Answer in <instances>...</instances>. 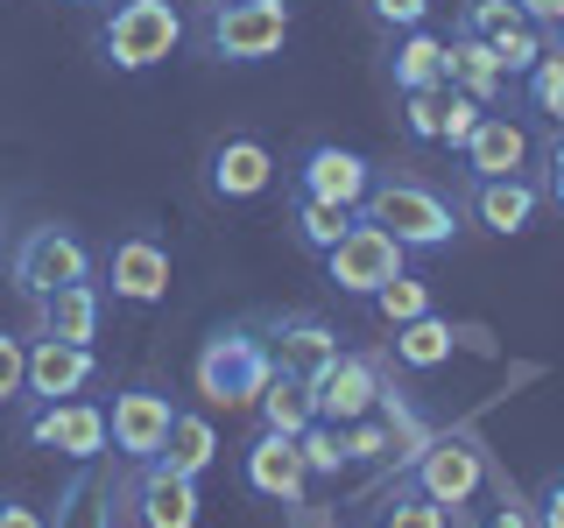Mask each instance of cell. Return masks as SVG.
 I'll list each match as a JSON object with an SVG mask.
<instances>
[{
  "label": "cell",
  "mask_w": 564,
  "mask_h": 528,
  "mask_svg": "<svg viewBox=\"0 0 564 528\" xmlns=\"http://www.w3.org/2000/svg\"><path fill=\"white\" fill-rule=\"evenodd\" d=\"M367 8V22L388 29V35H402V29H423L431 22V0H360Z\"/></svg>",
  "instance_id": "34"
},
{
  "label": "cell",
  "mask_w": 564,
  "mask_h": 528,
  "mask_svg": "<svg viewBox=\"0 0 564 528\" xmlns=\"http://www.w3.org/2000/svg\"><path fill=\"white\" fill-rule=\"evenodd\" d=\"M466 176H522L529 169V128L508 113H480V128H473L466 148Z\"/></svg>",
  "instance_id": "21"
},
{
  "label": "cell",
  "mask_w": 564,
  "mask_h": 528,
  "mask_svg": "<svg viewBox=\"0 0 564 528\" xmlns=\"http://www.w3.org/2000/svg\"><path fill=\"white\" fill-rule=\"evenodd\" d=\"M99 381V352L93 345H64V339H29V387H22V416L70 402Z\"/></svg>",
  "instance_id": "14"
},
{
  "label": "cell",
  "mask_w": 564,
  "mask_h": 528,
  "mask_svg": "<svg viewBox=\"0 0 564 528\" xmlns=\"http://www.w3.org/2000/svg\"><path fill=\"white\" fill-rule=\"evenodd\" d=\"M395 275H410V246L395 233H381V226H367V219H352V233L325 254V282L339 296H367L375 304Z\"/></svg>",
  "instance_id": "7"
},
{
  "label": "cell",
  "mask_w": 564,
  "mask_h": 528,
  "mask_svg": "<svg viewBox=\"0 0 564 528\" xmlns=\"http://www.w3.org/2000/svg\"><path fill=\"white\" fill-rule=\"evenodd\" d=\"M120 501L134 507V528H198V480H184V472L170 465H134V480Z\"/></svg>",
  "instance_id": "17"
},
{
  "label": "cell",
  "mask_w": 564,
  "mask_h": 528,
  "mask_svg": "<svg viewBox=\"0 0 564 528\" xmlns=\"http://www.w3.org/2000/svg\"><path fill=\"white\" fill-rule=\"evenodd\" d=\"M375 310L388 317V324H416V317H431V282H423V275H395L375 296Z\"/></svg>",
  "instance_id": "30"
},
{
  "label": "cell",
  "mask_w": 564,
  "mask_h": 528,
  "mask_svg": "<svg viewBox=\"0 0 564 528\" xmlns=\"http://www.w3.org/2000/svg\"><path fill=\"white\" fill-rule=\"evenodd\" d=\"M445 85H452V92H466V99H480L487 106V113H494V106H501V64H494V50L487 43H473V35H445Z\"/></svg>",
  "instance_id": "23"
},
{
  "label": "cell",
  "mask_w": 564,
  "mask_h": 528,
  "mask_svg": "<svg viewBox=\"0 0 564 528\" xmlns=\"http://www.w3.org/2000/svg\"><path fill=\"white\" fill-rule=\"evenodd\" d=\"M296 451H304L311 480H339V472L352 465V458H346V430H339V422H325V416H317L311 430L296 437Z\"/></svg>",
  "instance_id": "29"
},
{
  "label": "cell",
  "mask_w": 564,
  "mask_h": 528,
  "mask_svg": "<svg viewBox=\"0 0 564 528\" xmlns=\"http://www.w3.org/2000/svg\"><path fill=\"white\" fill-rule=\"evenodd\" d=\"M437 120H445V92H402V128H410V141H437Z\"/></svg>",
  "instance_id": "36"
},
{
  "label": "cell",
  "mask_w": 564,
  "mask_h": 528,
  "mask_svg": "<svg viewBox=\"0 0 564 528\" xmlns=\"http://www.w3.org/2000/svg\"><path fill=\"white\" fill-rule=\"evenodd\" d=\"M375 528H445V507L423 501L416 486H402V480H395V501H381Z\"/></svg>",
  "instance_id": "31"
},
{
  "label": "cell",
  "mask_w": 564,
  "mask_h": 528,
  "mask_svg": "<svg viewBox=\"0 0 564 528\" xmlns=\"http://www.w3.org/2000/svg\"><path fill=\"white\" fill-rule=\"evenodd\" d=\"M93 246H85L70 226H29L22 240L8 246V282L29 296V304H43L50 289H70V282H93Z\"/></svg>",
  "instance_id": "5"
},
{
  "label": "cell",
  "mask_w": 564,
  "mask_h": 528,
  "mask_svg": "<svg viewBox=\"0 0 564 528\" xmlns=\"http://www.w3.org/2000/svg\"><path fill=\"white\" fill-rule=\"evenodd\" d=\"M240 480L254 486L261 501H275V507H304V493H311V465H304V451H296V437L261 430L254 444L240 451Z\"/></svg>",
  "instance_id": "16"
},
{
  "label": "cell",
  "mask_w": 564,
  "mask_h": 528,
  "mask_svg": "<svg viewBox=\"0 0 564 528\" xmlns=\"http://www.w3.org/2000/svg\"><path fill=\"white\" fill-rule=\"evenodd\" d=\"M522 92H529V106H536L543 120H557V128H564V29H543V57L522 78Z\"/></svg>",
  "instance_id": "27"
},
{
  "label": "cell",
  "mask_w": 564,
  "mask_h": 528,
  "mask_svg": "<svg viewBox=\"0 0 564 528\" xmlns=\"http://www.w3.org/2000/svg\"><path fill=\"white\" fill-rule=\"evenodd\" d=\"M516 8H522L536 29H564V0H516Z\"/></svg>",
  "instance_id": "41"
},
{
  "label": "cell",
  "mask_w": 564,
  "mask_h": 528,
  "mask_svg": "<svg viewBox=\"0 0 564 528\" xmlns=\"http://www.w3.org/2000/svg\"><path fill=\"white\" fill-rule=\"evenodd\" d=\"M22 444L35 451H57V458H99L106 451V409L99 402H85V395H70V402H50V409H29L22 416Z\"/></svg>",
  "instance_id": "13"
},
{
  "label": "cell",
  "mask_w": 564,
  "mask_h": 528,
  "mask_svg": "<svg viewBox=\"0 0 564 528\" xmlns=\"http://www.w3.org/2000/svg\"><path fill=\"white\" fill-rule=\"evenodd\" d=\"M487 528H536V515H529L516 493H501V507H494V521H487Z\"/></svg>",
  "instance_id": "40"
},
{
  "label": "cell",
  "mask_w": 564,
  "mask_h": 528,
  "mask_svg": "<svg viewBox=\"0 0 564 528\" xmlns=\"http://www.w3.org/2000/svg\"><path fill=\"white\" fill-rule=\"evenodd\" d=\"M99 268H106L113 304L149 310V304H163V296H170V246L155 240V233H120L113 246H106Z\"/></svg>",
  "instance_id": "11"
},
{
  "label": "cell",
  "mask_w": 564,
  "mask_h": 528,
  "mask_svg": "<svg viewBox=\"0 0 564 528\" xmlns=\"http://www.w3.org/2000/svg\"><path fill=\"white\" fill-rule=\"evenodd\" d=\"M352 219H360V211H346V205H325V198H290V233H296V246H304V254H317V261H325L332 246H339V240L352 233Z\"/></svg>",
  "instance_id": "26"
},
{
  "label": "cell",
  "mask_w": 564,
  "mask_h": 528,
  "mask_svg": "<svg viewBox=\"0 0 564 528\" xmlns=\"http://www.w3.org/2000/svg\"><path fill=\"white\" fill-rule=\"evenodd\" d=\"M254 416H261V430H282V437H304L311 422H317V402H311V381L304 374H282L261 387V402H254Z\"/></svg>",
  "instance_id": "25"
},
{
  "label": "cell",
  "mask_w": 564,
  "mask_h": 528,
  "mask_svg": "<svg viewBox=\"0 0 564 528\" xmlns=\"http://www.w3.org/2000/svg\"><path fill=\"white\" fill-rule=\"evenodd\" d=\"M402 486H416L423 501H437V507H466L473 493L487 486L480 437H473V430H431V444L402 465Z\"/></svg>",
  "instance_id": "6"
},
{
  "label": "cell",
  "mask_w": 564,
  "mask_h": 528,
  "mask_svg": "<svg viewBox=\"0 0 564 528\" xmlns=\"http://www.w3.org/2000/svg\"><path fill=\"white\" fill-rule=\"evenodd\" d=\"M261 339H269L275 366H290V374H317V366L339 352V331H332L317 310H275V317H261Z\"/></svg>",
  "instance_id": "19"
},
{
  "label": "cell",
  "mask_w": 564,
  "mask_h": 528,
  "mask_svg": "<svg viewBox=\"0 0 564 528\" xmlns=\"http://www.w3.org/2000/svg\"><path fill=\"white\" fill-rule=\"evenodd\" d=\"M0 528H50V521L35 515L29 501H14V493H0Z\"/></svg>",
  "instance_id": "39"
},
{
  "label": "cell",
  "mask_w": 564,
  "mask_h": 528,
  "mask_svg": "<svg viewBox=\"0 0 564 528\" xmlns=\"http://www.w3.org/2000/svg\"><path fill=\"white\" fill-rule=\"evenodd\" d=\"M311 381V402H317V416L325 422H360V416H375V402H381V360H367V352H332L317 374H304Z\"/></svg>",
  "instance_id": "9"
},
{
  "label": "cell",
  "mask_w": 564,
  "mask_h": 528,
  "mask_svg": "<svg viewBox=\"0 0 564 528\" xmlns=\"http://www.w3.org/2000/svg\"><path fill=\"white\" fill-rule=\"evenodd\" d=\"M375 163H367L360 148H339V141H311L304 155H296V198H325V205H346L360 211V198L375 190Z\"/></svg>",
  "instance_id": "10"
},
{
  "label": "cell",
  "mask_w": 564,
  "mask_h": 528,
  "mask_svg": "<svg viewBox=\"0 0 564 528\" xmlns=\"http://www.w3.org/2000/svg\"><path fill=\"white\" fill-rule=\"evenodd\" d=\"M106 324V289L99 282H70V289H50L35 304V339H64V345H93Z\"/></svg>",
  "instance_id": "20"
},
{
  "label": "cell",
  "mask_w": 564,
  "mask_h": 528,
  "mask_svg": "<svg viewBox=\"0 0 564 528\" xmlns=\"http://www.w3.org/2000/svg\"><path fill=\"white\" fill-rule=\"evenodd\" d=\"M282 374L269 339H261V324H219L212 339L198 345V366H191V381H198V395L212 409H254L261 387Z\"/></svg>",
  "instance_id": "2"
},
{
  "label": "cell",
  "mask_w": 564,
  "mask_h": 528,
  "mask_svg": "<svg viewBox=\"0 0 564 528\" xmlns=\"http://www.w3.org/2000/svg\"><path fill=\"white\" fill-rule=\"evenodd\" d=\"M149 465H170V472H184V480H205V472L219 465V430H212V416L176 409L170 437H163V451H155Z\"/></svg>",
  "instance_id": "24"
},
{
  "label": "cell",
  "mask_w": 564,
  "mask_h": 528,
  "mask_svg": "<svg viewBox=\"0 0 564 528\" xmlns=\"http://www.w3.org/2000/svg\"><path fill=\"white\" fill-rule=\"evenodd\" d=\"M480 113H487L480 99H466V92H452V85H445V120H437V141H445V148H466L473 128H480Z\"/></svg>",
  "instance_id": "33"
},
{
  "label": "cell",
  "mask_w": 564,
  "mask_h": 528,
  "mask_svg": "<svg viewBox=\"0 0 564 528\" xmlns=\"http://www.w3.org/2000/svg\"><path fill=\"white\" fill-rule=\"evenodd\" d=\"M458 35H473V43L494 50V64H501V78H529L543 57V29L529 22L516 0H458Z\"/></svg>",
  "instance_id": "8"
},
{
  "label": "cell",
  "mask_w": 564,
  "mask_h": 528,
  "mask_svg": "<svg viewBox=\"0 0 564 528\" xmlns=\"http://www.w3.org/2000/svg\"><path fill=\"white\" fill-rule=\"evenodd\" d=\"M388 451H395V437H388V422H381V416L346 422V458H352V465H367V458H388Z\"/></svg>",
  "instance_id": "35"
},
{
  "label": "cell",
  "mask_w": 564,
  "mask_h": 528,
  "mask_svg": "<svg viewBox=\"0 0 564 528\" xmlns=\"http://www.w3.org/2000/svg\"><path fill=\"white\" fill-rule=\"evenodd\" d=\"M360 219L381 226V233H395L410 254H437V246L458 240V205L445 198L437 184H423V176H375V190L360 198Z\"/></svg>",
  "instance_id": "1"
},
{
  "label": "cell",
  "mask_w": 564,
  "mask_h": 528,
  "mask_svg": "<svg viewBox=\"0 0 564 528\" xmlns=\"http://www.w3.org/2000/svg\"><path fill=\"white\" fill-rule=\"evenodd\" d=\"M388 78H395V92H445V35L431 29L388 35Z\"/></svg>",
  "instance_id": "22"
},
{
  "label": "cell",
  "mask_w": 564,
  "mask_h": 528,
  "mask_svg": "<svg viewBox=\"0 0 564 528\" xmlns=\"http://www.w3.org/2000/svg\"><path fill=\"white\" fill-rule=\"evenodd\" d=\"M22 387H29V339L0 324V409H22Z\"/></svg>",
  "instance_id": "32"
},
{
  "label": "cell",
  "mask_w": 564,
  "mask_h": 528,
  "mask_svg": "<svg viewBox=\"0 0 564 528\" xmlns=\"http://www.w3.org/2000/svg\"><path fill=\"white\" fill-rule=\"evenodd\" d=\"M269 184H275V155H269L261 134H219L205 148V190L219 205H247V198H261Z\"/></svg>",
  "instance_id": "15"
},
{
  "label": "cell",
  "mask_w": 564,
  "mask_h": 528,
  "mask_svg": "<svg viewBox=\"0 0 564 528\" xmlns=\"http://www.w3.org/2000/svg\"><path fill=\"white\" fill-rule=\"evenodd\" d=\"M466 205H473V219H480L487 233L516 240V233L536 226L543 184H529V176H466Z\"/></svg>",
  "instance_id": "18"
},
{
  "label": "cell",
  "mask_w": 564,
  "mask_h": 528,
  "mask_svg": "<svg viewBox=\"0 0 564 528\" xmlns=\"http://www.w3.org/2000/svg\"><path fill=\"white\" fill-rule=\"evenodd\" d=\"M290 22H296L290 0H212L198 35L219 64H269L290 43Z\"/></svg>",
  "instance_id": "4"
},
{
  "label": "cell",
  "mask_w": 564,
  "mask_h": 528,
  "mask_svg": "<svg viewBox=\"0 0 564 528\" xmlns=\"http://www.w3.org/2000/svg\"><path fill=\"white\" fill-rule=\"evenodd\" d=\"M543 198L564 211V128L551 134V148H543Z\"/></svg>",
  "instance_id": "38"
},
{
  "label": "cell",
  "mask_w": 564,
  "mask_h": 528,
  "mask_svg": "<svg viewBox=\"0 0 564 528\" xmlns=\"http://www.w3.org/2000/svg\"><path fill=\"white\" fill-rule=\"evenodd\" d=\"M170 422H176V402L163 387H120L113 409H106V444L128 458V465H149V458L163 451Z\"/></svg>",
  "instance_id": "12"
},
{
  "label": "cell",
  "mask_w": 564,
  "mask_h": 528,
  "mask_svg": "<svg viewBox=\"0 0 564 528\" xmlns=\"http://www.w3.org/2000/svg\"><path fill=\"white\" fill-rule=\"evenodd\" d=\"M529 515H536V528H564V472L543 480V493H536V507H529Z\"/></svg>",
  "instance_id": "37"
},
{
  "label": "cell",
  "mask_w": 564,
  "mask_h": 528,
  "mask_svg": "<svg viewBox=\"0 0 564 528\" xmlns=\"http://www.w3.org/2000/svg\"><path fill=\"white\" fill-rule=\"evenodd\" d=\"M452 324H445V317H416V324H395V360L402 366H416V374H431V366H445L452 360Z\"/></svg>",
  "instance_id": "28"
},
{
  "label": "cell",
  "mask_w": 564,
  "mask_h": 528,
  "mask_svg": "<svg viewBox=\"0 0 564 528\" xmlns=\"http://www.w3.org/2000/svg\"><path fill=\"white\" fill-rule=\"evenodd\" d=\"M184 50V14L176 0H113V14L99 22V64L106 70H155Z\"/></svg>",
  "instance_id": "3"
}]
</instances>
